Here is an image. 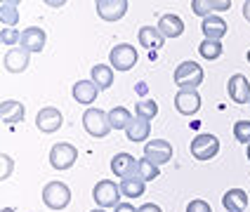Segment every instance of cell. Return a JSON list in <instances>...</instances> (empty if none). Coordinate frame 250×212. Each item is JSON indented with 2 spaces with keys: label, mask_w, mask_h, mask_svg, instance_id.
<instances>
[{
  "label": "cell",
  "mask_w": 250,
  "mask_h": 212,
  "mask_svg": "<svg viewBox=\"0 0 250 212\" xmlns=\"http://www.w3.org/2000/svg\"><path fill=\"white\" fill-rule=\"evenodd\" d=\"M172 78H175V85H180V90H196L206 80V71L196 61H182L180 66L175 69Z\"/></svg>",
  "instance_id": "6da1fadb"
},
{
  "label": "cell",
  "mask_w": 250,
  "mask_h": 212,
  "mask_svg": "<svg viewBox=\"0 0 250 212\" xmlns=\"http://www.w3.org/2000/svg\"><path fill=\"white\" fill-rule=\"evenodd\" d=\"M121 184L111 182V179H102V182L95 184V189H92V198H95V203H97L102 210H106V208H118L121 205Z\"/></svg>",
  "instance_id": "7a4b0ae2"
},
{
  "label": "cell",
  "mask_w": 250,
  "mask_h": 212,
  "mask_svg": "<svg viewBox=\"0 0 250 212\" xmlns=\"http://www.w3.org/2000/svg\"><path fill=\"white\" fill-rule=\"evenodd\" d=\"M83 127L90 137H106L109 130H111V123H109V113L102 111V109H85L83 113Z\"/></svg>",
  "instance_id": "3957f363"
},
{
  "label": "cell",
  "mask_w": 250,
  "mask_h": 212,
  "mask_svg": "<svg viewBox=\"0 0 250 212\" xmlns=\"http://www.w3.org/2000/svg\"><path fill=\"white\" fill-rule=\"evenodd\" d=\"M42 203L50 210H64L71 203V189L64 182H50L42 189Z\"/></svg>",
  "instance_id": "277c9868"
},
{
  "label": "cell",
  "mask_w": 250,
  "mask_h": 212,
  "mask_svg": "<svg viewBox=\"0 0 250 212\" xmlns=\"http://www.w3.org/2000/svg\"><path fill=\"white\" fill-rule=\"evenodd\" d=\"M109 59H111V69L113 71H130V69H135L139 55L130 42H118L116 47H111Z\"/></svg>",
  "instance_id": "5b68a950"
},
{
  "label": "cell",
  "mask_w": 250,
  "mask_h": 212,
  "mask_svg": "<svg viewBox=\"0 0 250 212\" xmlns=\"http://www.w3.org/2000/svg\"><path fill=\"white\" fill-rule=\"evenodd\" d=\"M78 160V149L69 141H59L50 149V165L55 170H69Z\"/></svg>",
  "instance_id": "8992f818"
},
{
  "label": "cell",
  "mask_w": 250,
  "mask_h": 212,
  "mask_svg": "<svg viewBox=\"0 0 250 212\" xmlns=\"http://www.w3.org/2000/svg\"><path fill=\"white\" fill-rule=\"evenodd\" d=\"M220 154V139L215 135H198L191 141V155L196 160H212L215 155Z\"/></svg>",
  "instance_id": "52a82bcc"
},
{
  "label": "cell",
  "mask_w": 250,
  "mask_h": 212,
  "mask_svg": "<svg viewBox=\"0 0 250 212\" xmlns=\"http://www.w3.org/2000/svg\"><path fill=\"white\" fill-rule=\"evenodd\" d=\"M144 158H149L153 165H166L172 160V146L166 139H153L144 144Z\"/></svg>",
  "instance_id": "ba28073f"
},
{
  "label": "cell",
  "mask_w": 250,
  "mask_h": 212,
  "mask_svg": "<svg viewBox=\"0 0 250 212\" xmlns=\"http://www.w3.org/2000/svg\"><path fill=\"white\" fill-rule=\"evenodd\" d=\"M95 7H97V14L104 21H118L127 14L130 2L127 0H97Z\"/></svg>",
  "instance_id": "9c48e42d"
},
{
  "label": "cell",
  "mask_w": 250,
  "mask_h": 212,
  "mask_svg": "<svg viewBox=\"0 0 250 212\" xmlns=\"http://www.w3.org/2000/svg\"><path fill=\"white\" fill-rule=\"evenodd\" d=\"M62 125H64V116H62V111L55 109V106H45V109H41L38 116H36V127H38L41 132H45V135L57 132Z\"/></svg>",
  "instance_id": "30bf717a"
},
{
  "label": "cell",
  "mask_w": 250,
  "mask_h": 212,
  "mask_svg": "<svg viewBox=\"0 0 250 212\" xmlns=\"http://www.w3.org/2000/svg\"><path fill=\"white\" fill-rule=\"evenodd\" d=\"M111 172L123 182L130 177H137V158L130 154H116L111 158Z\"/></svg>",
  "instance_id": "8fae6325"
},
{
  "label": "cell",
  "mask_w": 250,
  "mask_h": 212,
  "mask_svg": "<svg viewBox=\"0 0 250 212\" xmlns=\"http://www.w3.org/2000/svg\"><path fill=\"white\" fill-rule=\"evenodd\" d=\"M175 109L182 116H196L201 111V95L196 90H180L175 95Z\"/></svg>",
  "instance_id": "7c38bea8"
},
{
  "label": "cell",
  "mask_w": 250,
  "mask_h": 212,
  "mask_svg": "<svg viewBox=\"0 0 250 212\" xmlns=\"http://www.w3.org/2000/svg\"><path fill=\"white\" fill-rule=\"evenodd\" d=\"M227 90H229V97L236 104H250V83L243 73H234L227 83Z\"/></svg>",
  "instance_id": "4fadbf2b"
},
{
  "label": "cell",
  "mask_w": 250,
  "mask_h": 212,
  "mask_svg": "<svg viewBox=\"0 0 250 212\" xmlns=\"http://www.w3.org/2000/svg\"><path fill=\"white\" fill-rule=\"evenodd\" d=\"M45 40H47V36H45V31L41 26H28L21 31L19 47H24L26 52H42L45 50Z\"/></svg>",
  "instance_id": "5bb4252c"
},
{
  "label": "cell",
  "mask_w": 250,
  "mask_h": 212,
  "mask_svg": "<svg viewBox=\"0 0 250 212\" xmlns=\"http://www.w3.org/2000/svg\"><path fill=\"white\" fill-rule=\"evenodd\" d=\"M28 61H31V52H26L24 47H12V50H7L5 57H2L5 71H10V73H21V71H26Z\"/></svg>",
  "instance_id": "9a60e30c"
},
{
  "label": "cell",
  "mask_w": 250,
  "mask_h": 212,
  "mask_svg": "<svg viewBox=\"0 0 250 212\" xmlns=\"http://www.w3.org/2000/svg\"><path fill=\"white\" fill-rule=\"evenodd\" d=\"M227 21H224L220 14H212V17H206L201 21V31H203V38L206 40H222L227 36Z\"/></svg>",
  "instance_id": "2e32d148"
},
{
  "label": "cell",
  "mask_w": 250,
  "mask_h": 212,
  "mask_svg": "<svg viewBox=\"0 0 250 212\" xmlns=\"http://www.w3.org/2000/svg\"><path fill=\"white\" fill-rule=\"evenodd\" d=\"M0 116H2V123L17 125V123H24L26 109H24V104L17 101V99H5V101L0 104Z\"/></svg>",
  "instance_id": "e0dca14e"
},
{
  "label": "cell",
  "mask_w": 250,
  "mask_h": 212,
  "mask_svg": "<svg viewBox=\"0 0 250 212\" xmlns=\"http://www.w3.org/2000/svg\"><path fill=\"white\" fill-rule=\"evenodd\" d=\"M137 38H139V45L146 47V50H161L163 42H166V36L158 31V26H142Z\"/></svg>",
  "instance_id": "ac0fdd59"
},
{
  "label": "cell",
  "mask_w": 250,
  "mask_h": 212,
  "mask_svg": "<svg viewBox=\"0 0 250 212\" xmlns=\"http://www.w3.org/2000/svg\"><path fill=\"white\" fill-rule=\"evenodd\" d=\"M222 205L227 212H243L248 208V193L243 189H229L222 196Z\"/></svg>",
  "instance_id": "d6986e66"
},
{
  "label": "cell",
  "mask_w": 250,
  "mask_h": 212,
  "mask_svg": "<svg viewBox=\"0 0 250 212\" xmlns=\"http://www.w3.org/2000/svg\"><path fill=\"white\" fill-rule=\"evenodd\" d=\"M158 31L166 38H180L182 33H184V21H182V17H177V14H163L158 19Z\"/></svg>",
  "instance_id": "ffe728a7"
},
{
  "label": "cell",
  "mask_w": 250,
  "mask_h": 212,
  "mask_svg": "<svg viewBox=\"0 0 250 212\" xmlns=\"http://www.w3.org/2000/svg\"><path fill=\"white\" fill-rule=\"evenodd\" d=\"M99 95V87L92 80H78V83L73 85V99L78 101V104H95V99Z\"/></svg>",
  "instance_id": "44dd1931"
},
{
  "label": "cell",
  "mask_w": 250,
  "mask_h": 212,
  "mask_svg": "<svg viewBox=\"0 0 250 212\" xmlns=\"http://www.w3.org/2000/svg\"><path fill=\"white\" fill-rule=\"evenodd\" d=\"M149 132H151V120L139 118V116H135V120L130 123V127H127V130H125L127 139L137 141V144H144V141L149 139Z\"/></svg>",
  "instance_id": "7402d4cb"
},
{
  "label": "cell",
  "mask_w": 250,
  "mask_h": 212,
  "mask_svg": "<svg viewBox=\"0 0 250 212\" xmlns=\"http://www.w3.org/2000/svg\"><path fill=\"white\" fill-rule=\"evenodd\" d=\"M231 2L229 0H217V2H210V0H194L191 2V10H194L198 17H212V10H229Z\"/></svg>",
  "instance_id": "603a6c76"
},
{
  "label": "cell",
  "mask_w": 250,
  "mask_h": 212,
  "mask_svg": "<svg viewBox=\"0 0 250 212\" xmlns=\"http://www.w3.org/2000/svg\"><path fill=\"white\" fill-rule=\"evenodd\" d=\"M90 80L97 85L99 90H109L113 85V69L106 66V64H97V66H92V78Z\"/></svg>",
  "instance_id": "cb8c5ba5"
},
{
  "label": "cell",
  "mask_w": 250,
  "mask_h": 212,
  "mask_svg": "<svg viewBox=\"0 0 250 212\" xmlns=\"http://www.w3.org/2000/svg\"><path fill=\"white\" fill-rule=\"evenodd\" d=\"M135 120V116H130V111L125 106H116L109 111V123H111V130H127L130 123Z\"/></svg>",
  "instance_id": "d4e9b609"
},
{
  "label": "cell",
  "mask_w": 250,
  "mask_h": 212,
  "mask_svg": "<svg viewBox=\"0 0 250 212\" xmlns=\"http://www.w3.org/2000/svg\"><path fill=\"white\" fill-rule=\"evenodd\" d=\"M19 21V12H17V2L12 0H5L0 2V24L2 28H14Z\"/></svg>",
  "instance_id": "484cf974"
},
{
  "label": "cell",
  "mask_w": 250,
  "mask_h": 212,
  "mask_svg": "<svg viewBox=\"0 0 250 212\" xmlns=\"http://www.w3.org/2000/svg\"><path fill=\"white\" fill-rule=\"evenodd\" d=\"M144 189H146V182L139 179V177H130V179H123V182H121V193H123V198H130V200L142 196Z\"/></svg>",
  "instance_id": "4316f807"
},
{
  "label": "cell",
  "mask_w": 250,
  "mask_h": 212,
  "mask_svg": "<svg viewBox=\"0 0 250 212\" xmlns=\"http://www.w3.org/2000/svg\"><path fill=\"white\" fill-rule=\"evenodd\" d=\"M222 52H224L222 40H206V38H203V42L198 45V55L203 57L206 61H215V59H220Z\"/></svg>",
  "instance_id": "83f0119b"
},
{
  "label": "cell",
  "mask_w": 250,
  "mask_h": 212,
  "mask_svg": "<svg viewBox=\"0 0 250 212\" xmlns=\"http://www.w3.org/2000/svg\"><path fill=\"white\" fill-rule=\"evenodd\" d=\"M158 174H161L158 165H153L149 158H142V160H137V177H139V179L151 182V179H158Z\"/></svg>",
  "instance_id": "f1b7e54d"
},
{
  "label": "cell",
  "mask_w": 250,
  "mask_h": 212,
  "mask_svg": "<svg viewBox=\"0 0 250 212\" xmlns=\"http://www.w3.org/2000/svg\"><path fill=\"white\" fill-rule=\"evenodd\" d=\"M135 116L146 118V120H153V118L158 116V104H156L153 99H142V101L135 104Z\"/></svg>",
  "instance_id": "f546056e"
},
{
  "label": "cell",
  "mask_w": 250,
  "mask_h": 212,
  "mask_svg": "<svg viewBox=\"0 0 250 212\" xmlns=\"http://www.w3.org/2000/svg\"><path fill=\"white\" fill-rule=\"evenodd\" d=\"M234 137H236V141L250 146V120H238V123H234Z\"/></svg>",
  "instance_id": "4dcf8cb0"
},
{
  "label": "cell",
  "mask_w": 250,
  "mask_h": 212,
  "mask_svg": "<svg viewBox=\"0 0 250 212\" xmlns=\"http://www.w3.org/2000/svg\"><path fill=\"white\" fill-rule=\"evenodd\" d=\"M0 42L12 50V47H17V42H21V33L17 28H2L0 31Z\"/></svg>",
  "instance_id": "1f68e13d"
},
{
  "label": "cell",
  "mask_w": 250,
  "mask_h": 212,
  "mask_svg": "<svg viewBox=\"0 0 250 212\" xmlns=\"http://www.w3.org/2000/svg\"><path fill=\"white\" fill-rule=\"evenodd\" d=\"M187 212H212L210 203H206L203 198H194L189 205H187Z\"/></svg>",
  "instance_id": "d6a6232c"
},
{
  "label": "cell",
  "mask_w": 250,
  "mask_h": 212,
  "mask_svg": "<svg viewBox=\"0 0 250 212\" xmlns=\"http://www.w3.org/2000/svg\"><path fill=\"white\" fill-rule=\"evenodd\" d=\"M0 160H2V179H7V177H10V172H12V158H10L7 154H2Z\"/></svg>",
  "instance_id": "836d02e7"
},
{
  "label": "cell",
  "mask_w": 250,
  "mask_h": 212,
  "mask_svg": "<svg viewBox=\"0 0 250 212\" xmlns=\"http://www.w3.org/2000/svg\"><path fill=\"white\" fill-rule=\"evenodd\" d=\"M137 212H163L161 210V205H156V203H144V205H139Z\"/></svg>",
  "instance_id": "e575fe53"
},
{
  "label": "cell",
  "mask_w": 250,
  "mask_h": 212,
  "mask_svg": "<svg viewBox=\"0 0 250 212\" xmlns=\"http://www.w3.org/2000/svg\"><path fill=\"white\" fill-rule=\"evenodd\" d=\"M113 212H137V208H132L130 203H121V205H118Z\"/></svg>",
  "instance_id": "d590c367"
},
{
  "label": "cell",
  "mask_w": 250,
  "mask_h": 212,
  "mask_svg": "<svg viewBox=\"0 0 250 212\" xmlns=\"http://www.w3.org/2000/svg\"><path fill=\"white\" fill-rule=\"evenodd\" d=\"M243 17H246V21H250V0L243 2Z\"/></svg>",
  "instance_id": "8d00e7d4"
},
{
  "label": "cell",
  "mask_w": 250,
  "mask_h": 212,
  "mask_svg": "<svg viewBox=\"0 0 250 212\" xmlns=\"http://www.w3.org/2000/svg\"><path fill=\"white\" fill-rule=\"evenodd\" d=\"M0 212H17V210H14V208H2Z\"/></svg>",
  "instance_id": "74e56055"
},
{
  "label": "cell",
  "mask_w": 250,
  "mask_h": 212,
  "mask_svg": "<svg viewBox=\"0 0 250 212\" xmlns=\"http://www.w3.org/2000/svg\"><path fill=\"white\" fill-rule=\"evenodd\" d=\"M246 59H248V64H250V50H248V55H246Z\"/></svg>",
  "instance_id": "f35d334b"
},
{
  "label": "cell",
  "mask_w": 250,
  "mask_h": 212,
  "mask_svg": "<svg viewBox=\"0 0 250 212\" xmlns=\"http://www.w3.org/2000/svg\"><path fill=\"white\" fill-rule=\"evenodd\" d=\"M90 212H106V210H102V208H99V210H90Z\"/></svg>",
  "instance_id": "ab89813d"
},
{
  "label": "cell",
  "mask_w": 250,
  "mask_h": 212,
  "mask_svg": "<svg viewBox=\"0 0 250 212\" xmlns=\"http://www.w3.org/2000/svg\"><path fill=\"white\" fill-rule=\"evenodd\" d=\"M248 160H250V146H248Z\"/></svg>",
  "instance_id": "60d3db41"
}]
</instances>
